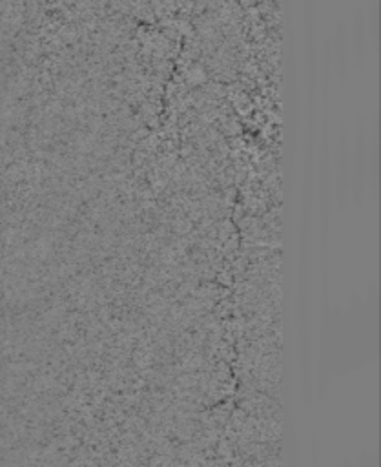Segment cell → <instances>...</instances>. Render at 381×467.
Here are the masks:
<instances>
[]
</instances>
